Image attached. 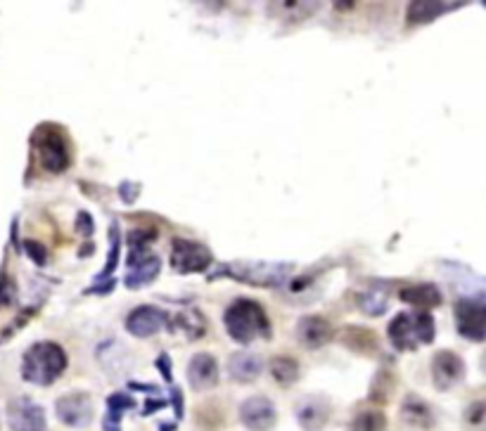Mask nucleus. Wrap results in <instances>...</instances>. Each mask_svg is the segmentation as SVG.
<instances>
[{
    "label": "nucleus",
    "instance_id": "obj_12",
    "mask_svg": "<svg viewBox=\"0 0 486 431\" xmlns=\"http://www.w3.org/2000/svg\"><path fill=\"white\" fill-rule=\"evenodd\" d=\"M443 271L449 273V283L461 292L462 302H477L486 303V275H477V273L462 268V265L443 263Z\"/></svg>",
    "mask_w": 486,
    "mask_h": 431
},
{
    "label": "nucleus",
    "instance_id": "obj_6",
    "mask_svg": "<svg viewBox=\"0 0 486 431\" xmlns=\"http://www.w3.org/2000/svg\"><path fill=\"white\" fill-rule=\"evenodd\" d=\"M292 265L289 263H264V261H235V263L221 265L216 275H228L257 287H277L287 280Z\"/></svg>",
    "mask_w": 486,
    "mask_h": 431
},
{
    "label": "nucleus",
    "instance_id": "obj_28",
    "mask_svg": "<svg viewBox=\"0 0 486 431\" xmlns=\"http://www.w3.org/2000/svg\"><path fill=\"white\" fill-rule=\"evenodd\" d=\"M465 425L472 431H486V400H474L465 410Z\"/></svg>",
    "mask_w": 486,
    "mask_h": 431
},
{
    "label": "nucleus",
    "instance_id": "obj_29",
    "mask_svg": "<svg viewBox=\"0 0 486 431\" xmlns=\"http://www.w3.org/2000/svg\"><path fill=\"white\" fill-rule=\"evenodd\" d=\"M15 302H17V287H15L13 277L3 273L0 275V308L15 306Z\"/></svg>",
    "mask_w": 486,
    "mask_h": 431
},
{
    "label": "nucleus",
    "instance_id": "obj_2",
    "mask_svg": "<svg viewBox=\"0 0 486 431\" xmlns=\"http://www.w3.org/2000/svg\"><path fill=\"white\" fill-rule=\"evenodd\" d=\"M67 353L55 341H36L22 356V379L36 387L55 384L67 369Z\"/></svg>",
    "mask_w": 486,
    "mask_h": 431
},
{
    "label": "nucleus",
    "instance_id": "obj_1",
    "mask_svg": "<svg viewBox=\"0 0 486 431\" xmlns=\"http://www.w3.org/2000/svg\"><path fill=\"white\" fill-rule=\"evenodd\" d=\"M31 152L45 173H64L72 167V142L57 123H41L31 133Z\"/></svg>",
    "mask_w": 486,
    "mask_h": 431
},
{
    "label": "nucleus",
    "instance_id": "obj_11",
    "mask_svg": "<svg viewBox=\"0 0 486 431\" xmlns=\"http://www.w3.org/2000/svg\"><path fill=\"white\" fill-rule=\"evenodd\" d=\"M465 377V363L453 351H439L432 358V382L439 391H451L462 382Z\"/></svg>",
    "mask_w": 486,
    "mask_h": 431
},
{
    "label": "nucleus",
    "instance_id": "obj_21",
    "mask_svg": "<svg viewBox=\"0 0 486 431\" xmlns=\"http://www.w3.org/2000/svg\"><path fill=\"white\" fill-rule=\"evenodd\" d=\"M401 299L406 303H413L415 308H423V311H430V308L439 306L442 303V294L434 284H418V287H406L401 290Z\"/></svg>",
    "mask_w": 486,
    "mask_h": 431
},
{
    "label": "nucleus",
    "instance_id": "obj_26",
    "mask_svg": "<svg viewBox=\"0 0 486 431\" xmlns=\"http://www.w3.org/2000/svg\"><path fill=\"white\" fill-rule=\"evenodd\" d=\"M358 306L368 315H382L389 308V296L382 290H365L356 296Z\"/></svg>",
    "mask_w": 486,
    "mask_h": 431
},
{
    "label": "nucleus",
    "instance_id": "obj_30",
    "mask_svg": "<svg viewBox=\"0 0 486 431\" xmlns=\"http://www.w3.org/2000/svg\"><path fill=\"white\" fill-rule=\"evenodd\" d=\"M24 252L31 261L36 265H45L48 263V249H45L41 242L36 240H24Z\"/></svg>",
    "mask_w": 486,
    "mask_h": 431
},
{
    "label": "nucleus",
    "instance_id": "obj_13",
    "mask_svg": "<svg viewBox=\"0 0 486 431\" xmlns=\"http://www.w3.org/2000/svg\"><path fill=\"white\" fill-rule=\"evenodd\" d=\"M276 406L266 396H252L240 406L242 425L249 431H271L276 426Z\"/></svg>",
    "mask_w": 486,
    "mask_h": 431
},
{
    "label": "nucleus",
    "instance_id": "obj_15",
    "mask_svg": "<svg viewBox=\"0 0 486 431\" xmlns=\"http://www.w3.org/2000/svg\"><path fill=\"white\" fill-rule=\"evenodd\" d=\"M335 327L326 321V318H318V315H306L302 321L296 322V339L302 341L306 349L316 351V349H323L333 341Z\"/></svg>",
    "mask_w": 486,
    "mask_h": 431
},
{
    "label": "nucleus",
    "instance_id": "obj_19",
    "mask_svg": "<svg viewBox=\"0 0 486 431\" xmlns=\"http://www.w3.org/2000/svg\"><path fill=\"white\" fill-rule=\"evenodd\" d=\"M456 7H462V3H432V0H418V3H411L406 13V22L408 24H430L442 14L456 10Z\"/></svg>",
    "mask_w": 486,
    "mask_h": 431
},
{
    "label": "nucleus",
    "instance_id": "obj_31",
    "mask_svg": "<svg viewBox=\"0 0 486 431\" xmlns=\"http://www.w3.org/2000/svg\"><path fill=\"white\" fill-rule=\"evenodd\" d=\"M76 230H79L83 237H91L92 230H95V225H92V218L86 214V211H81L79 218H76Z\"/></svg>",
    "mask_w": 486,
    "mask_h": 431
},
{
    "label": "nucleus",
    "instance_id": "obj_14",
    "mask_svg": "<svg viewBox=\"0 0 486 431\" xmlns=\"http://www.w3.org/2000/svg\"><path fill=\"white\" fill-rule=\"evenodd\" d=\"M164 325H169V313H164L157 306H138L136 311H131L126 318V330L133 337H152L157 334Z\"/></svg>",
    "mask_w": 486,
    "mask_h": 431
},
{
    "label": "nucleus",
    "instance_id": "obj_23",
    "mask_svg": "<svg viewBox=\"0 0 486 431\" xmlns=\"http://www.w3.org/2000/svg\"><path fill=\"white\" fill-rule=\"evenodd\" d=\"M136 406L133 398L126 394H112L107 398V415H105V431H119L122 426V415Z\"/></svg>",
    "mask_w": 486,
    "mask_h": 431
},
{
    "label": "nucleus",
    "instance_id": "obj_24",
    "mask_svg": "<svg viewBox=\"0 0 486 431\" xmlns=\"http://www.w3.org/2000/svg\"><path fill=\"white\" fill-rule=\"evenodd\" d=\"M119 246H122V233H119V223L112 221V225H110V254H107V263H105V268L100 271L98 283H95V284L114 283V280H112V273L117 271Z\"/></svg>",
    "mask_w": 486,
    "mask_h": 431
},
{
    "label": "nucleus",
    "instance_id": "obj_4",
    "mask_svg": "<svg viewBox=\"0 0 486 431\" xmlns=\"http://www.w3.org/2000/svg\"><path fill=\"white\" fill-rule=\"evenodd\" d=\"M434 334H437L434 318L427 311L401 313L389 322V341L399 351H415L418 346L432 344Z\"/></svg>",
    "mask_w": 486,
    "mask_h": 431
},
{
    "label": "nucleus",
    "instance_id": "obj_22",
    "mask_svg": "<svg viewBox=\"0 0 486 431\" xmlns=\"http://www.w3.org/2000/svg\"><path fill=\"white\" fill-rule=\"evenodd\" d=\"M271 375L277 384L292 387V384L299 379V375H302V368H299V363H296L295 358L277 356L271 360Z\"/></svg>",
    "mask_w": 486,
    "mask_h": 431
},
{
    "label": "nucleus",
    "instance_id": "obj_5",
    "mask_svg": "<svg viewBox=\"0 0 486 431\" xmlns=\"http://www.w3.org/2000/svg\"><path fill=\"white\" fill-rule=\"evenodd\" d=\"M154 233L150 230H136L129 237V277H126V287L129 290H141L145 284L154 283L161 271V261L157 254L148 249V242L154 240Z\"/></svg>",
    "mask_w": 486,
    "mask_h": 431
},
{
    "label": "nucleus",
    "instance_id": "obj_27",
    "mask_svg": "<svg viewBox=\"0 0 486 431\" xmlns=\"http://www.w3.org/2000/svg\"><path fill=\"white\" fill-rule=\"evenodd\" d=\"M345 341L351 346V349H358V351H368L375 346V337L370 330H364V327H346L345 330Z\"/></svg>",
    "mask_w": 486,
    "mask_h": 431
},
{
    "label": "nucleus",
    "instance_id": "obj_3",
    "mask_svg": "<svg viewBox=\"0 0 486 431\" xmlns=\"http://www.w3.org/2000/svg\"><path fill=\"white\" fill-rule=\"evenodd\" d=\"M223 325L238 344H252L254 339L271 337V322L266 308L252 299H238L223 313Z\"/></svg>",
    "mask_w": 486,
    "mask_h": 431
},
{
    "label": "nucleus",
    "instance_id": "obj_20",
    "mask_svg": "<svg viewBox=\"0 0 486 431\" xmlns=\"http://www.w3.org/2000/svg\"><path fill=\"white\" fill-rule=\"evenodd\" d=\"M261 369H264V365H261L258 356H254V353L249 351L233 353L228 360V375L240 384L254 382V379L261 375Z\"/></svg>",
    "mask_w": 486,
    "mask_h": 431
},
{
    "label": "nucleus",
    "instance_id": "obj_25",
    "mask_svg": "<svg viewBox=\"0 0 486 431\" xmlns=\"http://www.w3.org/2000/svg\"><path fill=\"white\" fill-rule=\"evenodd\" d=\"M351 431H387V417L382 410H364L351 422Z\"/></svg>",
    "mask_w": 486,
    "mask_h": 431
},
{
    "label": "nucleus",
    "instance_id": "obj_17",
    "mask_svg": "<svg viewBox=\"0 0 486 431\" xmlns=\"http://www.w3.org/2000/svg\"><path fill=\"white\" fill-rule=\"evenodd\" d=\"M296 419L304 431H320L330 419V403L318 396H306L296 403Z\"/></svg>",
    "mask_w": 486,
    "mask_h": 431
},
{
    "label": "nucleus",
    "instance_id": "obj_16",
    "mask_svg": "<svg viewBox=\"0 0 486 431\" xmlns=\"http://www.w3.org/2000/svg\"><path fill=\"white\" fill-rule=\"evenodd\" d=\"M188 382L195 391H207L219 384V363L209 353H198L188 363Z\"/></svg>",
    "mask_w": 486,
    "mask_h": 431
},
{
    "label": "nucleus",
    "instance_id": "obj_9",
    "mask_svg": "<svg viewBox=\"0 0 486 431\" xmlns=\"http://www.w3.org/2000/svg\"><path fill=\"white\" fill-rule=\"evenodd\" d=\"M7 419L13 431H44L45 429V413L36 400L29 396H17L7 406Z\"/></svg>",
    "mask_w": 486,
    "mask_h": 431
},
{
    "label": "nucleus",
    "instance_id": "obj_8",
    "mask_svg": "<svg viewBox=\"0 0 486 431\" xmlns=\"http://www.w3.org/2000/svg\"><path fill=\"white\" fill-rule=\"evenodd\" d=\"M55 413L62 425L83 429V426L91 425L92 419V398L88 394H83V391L64 394L62 398H57Z\"/></svg>",
    "mask_w": 486,
    "mask_h": 431
},
{
    "label": "nucleus",
    "instance_id": "obj_18",
    "mask_svg": "<svg viewBox=\"0 0 486 431\" xmlns=\"http://www.w3.org/2000/svg\"><path fill=\"white\" fill-rule=\"evenodd\" d=\"M401 419L406 422L408 426H415V429H432L437 417L432 413L430 403L420 396H406L403 403H401Z\"/></svg>",
    "mask_w": 486,
    "mask_h": 431
},
{
    "label": "nucleus",
    "instance_id": "obj_10",
    "mask_svg": "<svg viewBox=\"0 0 486 431\" xmlns=\"http://www.w3.org/2000/svg\"><path fill=\"white\" fill-rule=\"evenodd\" d=\"M456 327L470 341H486V303L461 299L456 303Z\"/></svg>",
    "mask_w": 486,
    "mask_h": 431
},
{
    "label": "nucleus",
    "instance_id": "obj_7",
    "mask_svg": "<svg viewBox=\"0 0 486 431\" xmlns=\"http://www.w3.org/2000/svg\"><path fill=\"white\" fill-rule=\"evenodd\" d=\"M211 263V252L199 242L176 237L171 242V268L176 273L190 275V273H204Z\"/></svg>",
    "mask_w": 486,
    "mask_h": 431
}]
</instances>
